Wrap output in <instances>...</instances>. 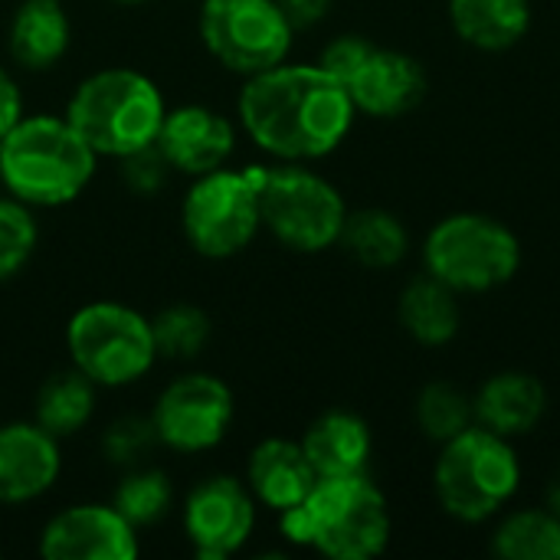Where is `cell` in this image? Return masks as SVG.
<instances>
[{"label": "cell", "instance_id": "obj_1", "mask_svg": "<svg viewBox=\"0 0 560 560\" xmlns=\"http://www.w3.org/2000/svg\"><path fill=\"white\" fill-rule=\"evenodd\" d=\"M240 128L276 161L328 158L354 125L348 85L318 62H279L246 79L236 98Z\"/></svg>", "mask_w": 560, "mask_h": 560}, {"label": "cell", "instance_id": "obj_2", "mask_svg": "<svg viewBox=\"0 0 560 560\" xmlns=\"http://www.w3.org/2000/svg\"><path fill=\"white\" fill-rule=\"evenodd\" d=\"M98 154L66 115H23L0 138V187L33 207H66L95 177Z\"/></svg>", "mask_w": 560, "mask_h": 560}, {"label": "cell", "instance_id": "obj_3", "mask_svg": "<svg viewBox=\"0 0 560 560\" xmlns=\"http://www.w3.org/2000/svg\"><path fill=\"white\" fill-rule=\"evenodd\" d=\"M282 538L331 560H371L390 541V509L384 492L358 476L318 479L302 505L279 515Z\"/></svg>", "mask_w": 560, "mask_h": 560}, {"label": "cell", "instance_id": "obj_4", "mask_svg": "<svg viewBox=\"0 0 560 560\" xmlns=\"http://www.w3.org/2000/svg\"><path fill=\"white\" fill-rule=\"evenodd\" d=\"M98 158L125 161L158 141L167 105L154 79L112 66L85 75L62 112Z\"/></svg>", "mask_w": 560, "mask_h": 560}, {"label": "cell", "instance_id": "obj_5", "mask_svg": "<svg viewBox=\"0 0 560 560\" xmlns=\"http://www.w3.org/2000/svg\"><path fill=\"white\" fill-rule=\"evenodd\" d=\"M522 482V463L509 436L472 423L443 443L433 469V489L443 512L456 522L479 525L499 515Z\"/></svg>", "mask_w": 560, "mask_h": 560}, {"label": "cell", "instance_id": "obj_6", "mask_svg": "<svg viewBox=\"0 0 560 560\" xmlns=\"http://www.w3.org/2000/svg\"><path fill=\"white\" fill-rule=\"evenodd\" d=\"M69 364L98 390L138 384L158 361L151 318L121 302H89L66 325Z\"/></svg>", "mask_w": 560, "mask_h": 560}, {"label": "cell", "instance_id": "obj_7", "mask_svg": "<svg viewBox=\"0 0 560 560\" xmlns=\"http://www.w3.org/2000/svg\"><path fill=\"white\" fill-rule=\"evenodd\" d=\"M259 180L262 164L243 171L223 164L194 177L180 203V226L194 253L203 259H233L256 240L262 230Z\"/></svg>", "mask_w": 560, "mask_h": 560}, {"label": "cell", "instance_id": "obj_8", "mask_svg": "<svg viewBox=\"0 0 560 560\" xmlns=\"http://www.w3.org/2000/svg\"><path fill=\"white\" fill-rule=\"evenodd\" d=\"M262 226L295 253H325L341 240L348 207L331 180L305 164L279 161L259 180Z\"/></svg>", "mask_w": 560, "mask_h": 560}, {"label": "cell", "instance_id": "obj_9", "mask_svg": "<svg viewBox=\"0 0 560 560\" xmlns=\"http://www.w3.org/2000/svg\"><path fill=\"white\" fill-rule=\"evenodd\" d=\"M427 272L463 292H489L505 285L522 266L518 236L495 217L453 213L440 220L423 243Z\"/></svg>", "mask_w": 560, "mask_h": 560}, {"label": "cell", "instance_id": "obj_10", "mask_svg": "<svg viewBox=\"0 0 560 560\" xmlns=\"http://www.w3.org/2000/svg\"><path fill=\"white\" fill-rule=\"evenodd\" d=\"M197 30L207 52L246 79L285 62L295 36L276 0H200Z\"/></svg>", "mask_w": 560, "mask_h": 560}, {"label": "cell", "instance_id": "obj_11", "mask_svg": "<svg viewBox=\"0 0 560 560\" xmlns=\"http://www.w3.org/2000/svg\"><path fill=\"white\" fill-rule=\"evenodd\" d=\"M233 413H236V400L226 381L207 371H190L174 377L158 394L151 410V427L164 450L197 456L223 443Z\"/></svg>", "mask_w": 560, "mask_h": 560}, {"label": "cell", "instance_id": "obj_12", "mask_svg": "<svg viewBox=\"0 0 560 560\" xmlns=\"http://www.w3.org/2000/svg\"><path fill=\"white\" fill-rule=\"evenodd\" d=\"M256 528V499L236 476H207L184 499V535L194 555L223 560L236 555Z\"/></svg>", "mask_w": 560, "mask_h": 560}, {"label": "cell", "instance_id": "obj_13", "mask_svg": "<svg viewBox=\"0 0 560 560\" xmlns=\"http://www.w3.org/2000/svg\"><path fill=\"white\" fill-rule=\"evenodd\" d=\"M39 555L46 560H135L138 528L108 502H82L56 512L39 532Z\"/></svg>", "mask_w": 560, "mask_h": 560}, {"label": "cell", "instance_id": "obj_14", "mask_svg": "<svg viewBox=\"0 0 560 560\" xmlns=\"http://www.w3.org/2000/svg\"><path fill=\"white\" fill-rule=\"evenodd\" d=\"M154 144L171 171L184 177H200L223 167L233 158L236 128L223 112L190 102V105L167 108Z\"/></svg>", "mask_w": 560, "mask_h": 560}, {"label": "cell", "instance_id": "obj_15", "mask_svg": "<svg viewBox=\"0 0 560 560\" xmlns=\"http://www.w3.org/2000/svg\"><path fill=\"white\" fill-rule=\"evenodd\" d=\"M62 472L59 440L36 420L0 427V505H26L43 499Z\"/></svg>", "mask_w": 560, "mask_h": 560}, {"label": "cell", "instance_id": "obj_16", "mask_svg": "<svg viewBox=\"0 0 560 560\" xmlns=\"http://www.w3.org/2000/svg\"><path fill=\"white\" fill-rule=\"evenodd\" d=\"M345 85L358 112L374 118H400L423 102L427 72L413 56L374 46Z\"/></svg>", "mask_w": 560, "mask_h": 560}, {"label": "cell", "instance_id": "obj_17", "mask_svg": "<svg viewBox=\"0 0 560 560\" xmlns=\"http://www.w3.org/2000/svg\"><path fill=\"white\" fill-rule=\"evenodd\" d=\"M318 476L295 440H262L246 463V486L256 499V505H266L272 512H289L305 502V495L315 489Z\"/></svg>", "mask_w": 560, "mask_h": 560}, {"label": "cell", "instance_id": "obj_18", "mask_svg": "<svg viewBox=\"0 0 560 560\" xmlns=\"http://www.w3.org/2000/svg\"><path fill=\"white\" fill-rule=\"evenodd\" d=\"M72 43V23L59 0H23L7 26L10 59L26 72H49Z\"/></svg>", "mask_w": 560, "mask_h": 560}, {"label": "cell", "instance_id": "obj_19", "mask_svg": "<svg viewBox=\"0 0 560 560\" xmlns=\"http://www.w3.org/2000/svg\"><path fill=\"white\" fill-rule=\"evenodd\" d=\"M472 404H476V423L512 440L532 433L541 423L548 410V394L538 377L525 371H502L482 384Z\"/></svg>", "mask_w": 560, "mask_h": 560}, {"label": "cell", "instance_id": "obj_20", "mask_svg": "<svg viewBox=\"0 0 560 560\" xmlns=\"http://www.w3.org/2000/svg\"><path fill=\"white\" fill-rule=\"evenodd\" d=\"M315 476L318 479H335V476H358L368 469L374 440L368 423L358 413L348 410H331L322 413L305 436L299 440Z\"/></svg>", "mask_w": 560, "mask_h": 560}, {"label": "cell", "instance_id": "obj_21", "mask_svg": "<svg viewBox=\"0 0 560 560\" xmlns=\"http://www.w3.org/2000/svg\"><path fill=\"white\" fill-rule=\"evenodd\" d=\"M450 20L469 46L502 52L528 33L532 0H450Z\"/></svg>", "mask_w": 560, "mask_h": 560}, {"label": "cell", "instance_id": "obj_22", "mask_svg": "<svg viewBox=\"0 0 560 560\" xmlns=\"http://www.w3.org/2000/svg\"><path fill=\"white\" fill-rule=\"evenodd\" d=\"M397 315H400L404 331L417 338L420 345H430V348L450 345L459 335V322H463L459 292L427 272L400 292Z\"/></svg>", "mask_w": 560, "mask_h": 560}, {"label": "cell", "instance_id": "obj_23", "mask_svg": "<svg viewBox=\"0 0 560 560\" xmlns=\"http://www.w3.org/2000/svg\"><path fill=\"white\" fill-rule=\"evenodd\" d=\"M95 390L98 387L82 371H75V368L59 371L43 381V387L36 394L33 420L56 440L75 436L79 430L89 427V420L95 413Z\"/></svg>", "mask_w": 560, "mask_h": 560}, {"label": "cell", "instance_id": "obj_24", "mask_svg": "<svg viewBox=\"0 0 560 560\" xmlns=\"http://www.w3.org/2000/svg\"><path fill=\"white\" fill-rule=\"evenodd\" d=\"M338 243L348 249V256H354L368 269H394L397 262H404L410 249V233L400 223V217L374 207V210L348 213Z\"/></svg>", "mask_w": 560, "mask_h": 560}, {"label": "cell", "instance_id": "obj_25", "mask_svg": "<svg viewBox=\"0 0 560 560\" xmlns=\"http://www.w3.org/2000/svg\"><path fill=\"white\" fill-rule=\"evenodd\" d=\"M492 551L505 560H560V518L551 509H522L495 528Z\"/></svg>", "mask_w": 560, "mask_h": 560}, {"label": "cell", "instance_id": "obj_26", "mask_svg": "<svg viewBox=\"0 0 560 560\" xmlns=\"http://www.w3.org/2000/svg\"><path fill=\"white\" fill-rule=\"evenodd\" d=\"M151 331H154L158 358L190 361L207 348L213 325H210V315L203 308H197L190 302H177V305L161 308L151 318Z\"/></svg>", "mask_w": 560, "mask_h": 560}, {"label": "cell", "instance_id": "obj_27", "mask_svg": "<svg viewBox=\"0 0 560 560\" xmlns=\"http://www.w3.org/2000/svg\"><path fill=\"white\" fill-rule=\"evenodd\" d=\"M417 423L427 440L443 446L446 440L459 436L463 430H469L476 423V404L456 384L433 381L423 387V394L417 400Z\"/></svg>", "mask_w": 560, "mask_h": 560}, {"label": "cell", "instance_id": "obj_28", "mask_svg": "<svg viewBox=\"0 0 560 560\" xmlns=\"http://www.w3.org/2000/svg\"><path fill=\"white\" fill-rule=\"evenodd\" d=\"M112 505L125 515L128 525L151 528L174 505L171 479L164 472H158V469H131V472L121 476V482H118V489L112 495Z\"/></svg>", "mask_w": 560, "mask_h": 560}, {"label": "cell", "instance_id": "obj_29", "mask_svg": "<svg viewBox=\"0 0 560 560\" xmlns=\"http://www.w3.org/2000/svg\"><path fill=\"white\" fill-rule=\"evenodd\" d=\"M36 243H39V226L33 210L13 200L10 194L0 197V282L13 279L30 262Z\"/></svg>", "mask_w": 560, "mask_h": 560}, {"label": "cell", "instance_id": "obj_30", "mask_svg": "<svg viewBox=\"0 0 560 560\" xmlns=\"http://www.w3.org/2000/svg\"><path fill=\"white\" fill-rule=\"evenodd\" d=\"M158 443L151 417H125L118 423L108 427V433L102 436V450L112 463L118 466H135L144 459V453Z\"/></svg>", "mask_w": 560, "mask_h": 560}, {"label": "cell", "instance_id": "obj_31", "mask_svg": "<svg viewBox=\"0 0 560 560\" xmlns=\"http://www.w3.org/2000/svg\"><path fill=\"white\" fill-rule=\"evenodd\" d=\"M374 49V43H368L364 36H354V33H348V36H338V39H331L325 49H322V59H318V66L322 69H328L335 79H341V82H348L354 72H358V66L368 59V52Z\"/></svg>", "mask_w": 560, "mask_h": 560}, {"label": "cell", "instance_id": "obj_32", "mask_svg": "<svg viewBox=\"0 0 560 560\" xmlns=\"http://www.w3.org/2000/svg\"><path fill=\"white\" fill-rule=\"evenodd\" d=\"M121 174H125V180H128L131 190H138V194H154V190L167 180L171 167H167L164 154L158 151V144H151V148L138 151V154L125 158V161H121Z\"/></svg>", "mask_w": 560, "mask_h": 560}, {"label": "cell", "instance_id": "obj_33", "mask_svg": "<svg viewBox=\"0 0 560 560\" xmlns=\"http://www.w3.org/2000/svg\"><path fill=\"white\" fill-rule=\"evenodd\" d=\"M276 3L295 30H308L322 23L331 10V0H276Z\"/></svg>", "mask_w": 560, "mask_h": 560}, {"label": "cell", "instance_id": "obj_34", "mask_svg": "<svg viewBox=\"0 0 560 560\" xmlns=\"http://www.w3.org/2000/svg\"><path fill=\"white\" fill-rule=\"evenodd\" d=\"M23 118V92L16 79L0 66V138Z\"/></svg>", "mask_w": 560, "mask_h": 560}, {"label": "cell", "instance_id": "obj_35", "mask_svg": "<svg viewBox=\"0 0 560 560\" xmlns=\"http://www.w3.org/2000/svg\"><path fill=\"white\" fill-rule=\"evenodd\" d=\"M548 509L555 512L560 518V472L555 476V482H551V489H548Z\"/></svg>", "mask_w": 560, "mask_h": 560}, {"label": "cell", "instance_id": "obj_36", "mask_svg": "<svg viewBox=\"0 0 560 560\" xmlns=\"http://www.w3.org/2000/svg\"><path fill=\"white\" fill-rule=\"evenodd\" d=\"M115 3H148V0H115Z\"/></svg>", "mask_w": 560, "mask_h": 560}]
</instances>
